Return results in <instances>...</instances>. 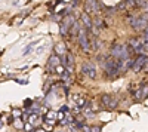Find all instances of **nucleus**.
<instances>
[{
    "mask_svg": "<svg viewBox=\"0 0 148 132\" xmlns=\"http://www.w3.org/2000/svg\"><path fill=\"white\" fill-rule=\"evenodd\" d=\"M145 61H147V56H145V55H142V54H139V56H138L136 59H135L133 63H132V68H133L135 71H139V70H142V68H144Z\"/></svg>",
    "mask_w": 148,
    "mask_h": 132,
    "instance_id": "8",
    "label": "nucleus"
},
{
    "mask_svg": "<svg viewBox=\"0 0 148 132\" xmlns=\"http://www.w3.org/2000/svg\"><path fill=\"white\" fill-rule=\"evenodd\" d=\"M111 55H113L117 61H125V59L129 58L127 47L123 46V45H114L113 47H111Z\"/></svg>",
    "mask_w": 148,
    "mask_h": 132,
    "instance_id": "2",
    "label": "nucleus"
},
{
    "mask_svg": "<svg viewBox=\"0 0 148 132\" xmlns=\"http://www.w3.org/2000/svg\"><path fill=\"white\" fill-rule=\"evenodd\" d=\"M82 73H83L84 76L90 77V79H95V77H96L95 64H92V63H83V65H82Z\"/></svg>",
    "mask_w": 148,
    "mask_h": 132,
    "instance_id": "5",
    "label": "nucleus"
},
{
    "mask_svg": "<svg viewBox=\"0 0 148 132\" xmlns=\"http://www.w3.org/2000/svg\"><path fill=\"white\" fill-rule=\"evenodd\" d=\"M145 39H147V40H148V28H147V30H145Z\"/></svg>",
    "mask_w": 148,
    "mask_h": 132,
    "instance_id": "26",
    "label": "nucleus"
},
{
    "mask_svg": "<svg viewBox=\"0 0 148 132\" xmlns=\"http://www.w3.org/2000/svg\"><path fill=\"white\" fill-rule=\"evenodd\" d=\"M25 2H28V0H19V2H18V5H22V3H25Z\"/></svg>",
    "mask_w": 148,
    "mask_h": 132,
    "instance_id": "25",
    "label": "nucleus"
},
{
    "mask_svg": "<svg viewBox=\"0 0 148 132\" xmlns=\"http://www.w3.org/2000/svg\"><path fill=\"white\" fill-rule=\"evenodd\" d=\"M77 40H79V45H80V47L83 49V52L84 54H89V51H90V40H89L88 33H86L84 30H80V33L77 36Z\"/></svg>",
    "mask_w": 148,
    "mask_h": 132,
    "instance_id": "3",
    "label": "nucleus"
},
{
    "mask_svg": "<svg viewBox=\"0 0 148 132\" xmlns=\"http://www.w3.org/2000/svg\"><path fill=\"white\" fill-rule=\"evenodd\" d=\"M82 21L84 22V25L88 27V30L92 27V19L89 18V15H88V12H83L82 14Z\"/></svg>",
    "mask_w": 148,
    "mask_h": 132,
    "instance_id": "14",
    "label": "nucleus"
},
{
    "mask_svg": "<svg viewBox=\"0 0 148 132\" xmlns=\"http://www.w3.org/2000/svg\"><path fill=\"white\" fill-rule=\"evenodd\" d=\"M101 104L105 107V109H108V110H113V109H116L117 107V100L114 98V97H111V95H102L101 97Z\"/></svg>",
    "mask_w": 148,
    "mask_h": 132,
    "instance_id": "4",
    "label": "nucleus"
},
{
    "mask_svg": "<svg viewBox=\"0 0 148 132\" xmlns=\"http://www.w3.org/2000/svg\"><path fill=\"white\" fill-rule=\"evenodd\" d=\"M142 51H144V52H147V54H148V40H147V43H145V45H144V46H142Z\"/></svg>",
    "mask_w": 148,
    "mask_h": 132,
    "instance_id": "20",
    "label": "nucleus"
},
{
    "mask_svg": "<svg viewBox=\"0 0 148 132\" xmlns=\"http://www.w3.org/2000/svg\"><path fill=\"white\" fill-rule=\"evenodd\" d=\"M55 52L58 56H65L67 55V49H65V45L64 43H58L55 46Z\"/></svg>",
    "mask_w": 148,
    "mask_h": 132,
    "instance_id": "11",
    "label": "nucleus"
},
{
    "mask_svg": "<svg viewBox=\"0 0 148 132\" xmlns=\"http://www.w3.org/2000/svg\"><path fill=\"white\" fill-rule=\"evenodd\" d=\"M98 12L99 10V6H98L96 0H88V5H86V12Z\"/></svg>",
    "mask_w": 148,
    "mask_h": 132,
    "instance_id": "10",
    "label": "nucleus"
},
{
    "mask_svg": "<svg viewBox=\"0 0 148 132\" xmlns=\"http://www.w3.org/2000/svg\"><path fill=\"white\" fill-rule=\"evenodd\" d=\"M36 132H45V131H42V129H37Z\"/></svg>",
    "mask_w": 148,
    "mask_h": 132,
    "instance_id": "27",
    "label": "nucleus"
},
{
    "mask_svg": "<svg viewBox=\"0 0 148 132\" xmlns=\"http://www.w3.org/2000/svg\"><path fill=\"white\" fill-rule=\"evenodd\" d=\"M36 43H37V40H36V42H34L33 45H30V46H27V47H25V51H24V55H28V54H30V52L33 51V46H34Z\"/></svg>",
    "mask_w": 148,
    "mask_h": 132,
    "instance_id": "16",
    "label": "nucleus"
},
{
    "mask_svg": "<svg viewBox=\"0 0 148 132\" xmlns=\"http://www.w3.org/2000/svg\"><path fill=\"white\" fill-rule=\"evenodd\" d=\"M61 111H62L64 114H67L68 113V107L67 105H62V107H61Z\"/></svg>",
    "mask_w": 148,
    "mask_h": 132,
    "instance_id": "18",
    "label": "nucleus"
},
{
    "mask_svg": "<svg viewBox=\"0 0 148 132\" xmlns=\"http://www.w3.org/2000/svg\"><path fill=\"white\" fill-rule=\"evenodd\" d=\"M142 46H144V43H142L139 39H132V40H130V47L133 49V52L144 54V51H142Z\"/></svg>",
    "mask_w": 148,
    "mask_h": 132,
    "instance_id": "9",
    "label": "nucleus"
},
{
    "mask_svg": "<svg viewBox=\"0 0 148 132\" xmlns=\"http://www.w3.org/2000/svg\"><path fill=\"white\" fill-rule=\"evenodd\" d=\"M25 131H33V125L31 123H25Z\"/></svg>",
    "mask_w": 148,
    "mask_h": 132,
    "instance_id": "19",
    "label": "nucleus"
},
{
    "mask_svg": "<svg viewBox=\"0 0 148 132\" xmlns=\"http://www.w3.org/2000/svg\"><path fill=\"white\" fill-rule=\"evenodd\" d=\"M121 63L123 61H117V59H107L105 64H104L107 74L111 76V77H116L119 74V71L121 70Z\"/></svg>",
    "mask_w": 148,
    "mask_h": 132,
    "instance_id": "1",
    "label": "nucleus"
},
{
    "mask_svg": "<svg viewBox=\"0 0 148 132\" xmlns=\"http://www.w3.org/2000/svg\"><path fill=\"white\" fill-rule=\"evenodd\" d=\"M74 21H76V19H74V16H71V15H68V16H65V19L62 21V22H61V34H62V36H65V34H68V31H70V28H71V25H73V22Z\"/></svg>",
    "mask_w": 148,
    "mask_h": 132,
    "instance_id": "6",
    "label": "nucleus"
},
{
    "mask_svg": "<svg viewBox=\"0 0 148 132\" xmlns=\"http://www.w3.org/2000/svg\"><path fill=\"white\" fill-rule=\"evenodd\" d=\"M15 126L21 129V128H22V123H21V120H16V122H15Z\"/></svg>",
    "mask_w": 148,
    "mask_h": 132,
    "instance_id": "22",
    "label": "nucleus"
},
{
    "mask_svg": "<svg viewBox=\"0 0 148 132\" xmlns=\"http://www.w3.org/2000/svg\"><path fill=\"white\" fill-rule=\"evenodd\" d=\"M82 129H83V132H90V128H89V126H84V125H83Z\"/></svg>",
    "mask_w": 148,
    "mask_h": 132,
    "instance_id": "21",
    "label": "nucleus"
},
{
    "mask_svg": "<svg viewBox=\"0 0 148 132\" xmlns=\"http://www.w3.org/2000/svg\"><path fill=\"white\" fill-rule=\"evenodd\" d=\"M90 132H101V128L99 126H92L90 128Z\"/></svg>",
    "mask_w": 148,
    "mask_h": 132,
    "instance_id": "17",
    "label": "nucleus"
},
{
    "mask_svg": "<svg viewBox=\"0 0 148 132\" xmlns=\"http://www.w3.org/2000/svg\"><path fill=\"white\" fill-rule=\"evenodd\" d=\"M141 8H142V9H144L145 12H148V3H147V2H145V3H144V5L141 6Z\"/></svg>",
    "mask_w": 148,
    "mask_h": 132,
    "instance_id": "23",
    "label": "nucleus"
},
{
    "mask_svg": "<svg viewBox=\"0 0 148 132\" xmlns=\"http://www.w3.org/2000/svg\"><path fill=\"white\" fill-rule=\"evenodd\" d=\"M147 94H148V86H142V88H139L138 92H136V98H138V100H144V98L147 97Z\"/></svg>",
    "mask_w": 148,
    "mask_h": 132,
    "instance_id": "13",
    "label": "nucleus"
},
{
    "mask_svg": "<svg viewBox=\"0 0 148 132\" xmlns=\"http://www.w3.org/2000/svg\"><path fill=\"white\" fill-rule=\"evenodd\" d=\"M80 22L79 21H74L73 22V25H71V28H70V31H71V36L73 37H76V36H79V33H80Z\"/></svg>",
    "mask_w": 148,
    "mask_h": 132,
    "instance_id": "12",
    "label": "nucleus"
},
{
    "mask_svg": "<svg viewBox=\"0 0 148 132\" xmlns=\"http://www.w3.org/2000/svg\"><path fill=\"white\" fill-rule=\"evenodd\" d=\"M142 18H144V19H145V21L148 22V12H147V14H145V15H142Z\"/></svg>",
    "mask_w": 148,
    "mask_h": 132,
    "instance_id": "24",
    "label": "nucleus"
},
{
    "mask_svg": "<svg viewBox=\"0 0 148 132\" xmlns=\"http://www.w3.org/2000/svg\"><path fill=\"white\" fill-rule=\"evenodd\" d=\"M59 64H61V58H59L58 55L51 56V59H49V65H51V68H52V67H58Z\"/></svg>",
    "mask_w": 148,
    "mask_h": 132,
    "instance_id": "15",
    "label": "nucleus"
},
{
    "mask_svg": "<svg viewBox=\"0 0 148 132\" xmlns=\"http://www.w3.org/2000/svg\"><path fill=\"white\" fill-rule=\"evenodd\" d=\"M130 25H132L133 30H144V28H147L148 22L142 16H135V18L130 19Z\"/></svg>",
    "mask_w": 148,
    "mask_h": 132,
    "instance_id": "7",
    "label": "nucleus"
}]
</instances>
